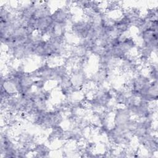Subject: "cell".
Here are the masks:
<instances>
[{
  "label": "cell",
  "instance_id": "9",
  "mask_svg": "<svg viewBox=\"0 0 158 158\" xmlns=\"http://www.w3.org/2000/svg\"><path fill=\"white\" fill-rule=\"evenodd\" d=\"M157 63L151 64L149 65V77L151 81H157Z\"/></svg>",
  "mask_w": 158,
  "mask_h": 158
},
{
  "label": "cell",
  "instance_id": "5",
  "mask_svg": "<svg viewBox=\"0 0 158 158\" xmlns=\"http://www.w3.org/2000/svg\"><path fill=\"white\" fill-rule=\"evenodd\" d=\"M51 17L55 23L66 25L73 19L72 14L70 12L69 7L67 5L56 9L52 12Z\"/></svg>",
  "mask_w": 158,
  "mask_h": 158
},
{
  "label": "cell",
  "instance_id": "7",
  "mask_svg": "<svg viewBox=\"0 0 158 158\" xmlns=\"http://www.w3.org/2000/svg\"><path fill=\"white\" fill-rule=\"evenodd\" d=\"M31 152L35 154V157H44L49 156L50 149L45 144L38 143L34 144Z\"/></svg>",
  "mask_w": 158,
  "mask_h": 158
},
{
  "label": "cell",
  "instance_id": "4",
  "mask_svg": "<svg viewBox=\"0 0 158 158\" xmlns=\"http://www.w3.org/2000/svg\"><path fill=\"white\" fill-rule=\"evenodd\" d=\"M132 118V115L130 110L126 107H120L116 108L114 111L113 118L114 126L123 128L127 122Z\"/></svg>",
  "mask_w": 158,
  "mask_h": 158
},
{
  "label": "cell",
  "instance_id": "10",
  "mask_svg": "<svg viewBox=\"0 0 158 158\" xmlns=\"http://www.w3.org/2000/svg\"><path fill=\"white\" fill-rule=\"evenodd\" d=\"M119 4H120V2H117V1L109 2L108 4H107L106 6V11L107 12H110L117 9L120 6Z\"/></svg>",
  "mask_w": 158,
  "mask_h": 158
},
{
  "label": "cell",
  "instance_id": "3",
  "mask_svg": "<svg viewBox=\"0 0 158 158\" xmlns=\"http://www.w3.org/2000/svg\"><path fill=\"white\" fill-rule=\"evenodd\" d=\"M69 77L72 85L77 91H79L88 80V77L83 67L79 66L74 68L71 71L69 74Z\"/></svg>",
  "mask_w": 158,
  "mask_h": 158
},
{
  "label": "cell",
  "instance_id": "8",
  "mask_svg": "<svg viewBox=\"0 0 158 158\" xmlns=\"http://www.w3.org/2000/svg\"><path fill=\"white\" fill-rule=\"evenodd\" d=\"M51 131L48 136V140L49 141H52L56 139H60L64 138V132L65 130L63 129V128L60 125L56 126L53 128H52Z\"/></svg>",
  "mask_w": 158,
  "mask_h": 158
},
{
  "label": "cell",
  "instance_id": "2",
  "mask_svg": "<svg viewBox=\"0 0 158 158\" xmlns=\"http://www.w3.org/2000/svg\"><path fill=\"white\" fill-rule=\"evenodd\" d=\"M141 38V48H147L157 54V31H154L151 29L142 32L139 35Z\"/></svg>",
  "mask_w": 158,
  "mask_h": 158
},
{
  "label": "cell",
  "instance_id": "6",
  "mask_svg": "<svg viewBox=\"0 0 158 158\" xmlns=\"http://www.w3.org/2000/svg\"><path fill=\"white\" fill-rule=\"evenodd\" d=\"M110 72L99 69L91 76L90 81L97 87L104 85V83L109 79L110 77Z\"/></svg>",
  "mask_w": 158,
  "mask_h": 158
},
{
  "label": "cell",
  "instance_id": "1",
  "mask_svg": "<svg viewBox=\"0 0 158 158\" xmlns=\"http://www.w3.org/2000/svg\"><path fill=\"white\" fill-rule=\"evenodd\" d=\"M92 28L93 25L89 21L86 19H80L72 22L71 31L75 37L81 40L89 38Z\"/></svg>",
  "mask_w": 158,
  "mask_h": 158
},
{
  "label": "cell",
  "instance_id": "11",
  "mask_svg": "<svg viewBox=\"0 0 158 158\" xmlns=\"http://www.w3.org/2000/svg\"><path fill=\"white\" fill-rule=\"evenodd\" d=\"M46 82L41 79H35L33 83V87L36 88V89H44L45 83Z\"/></svg>",
  "mask_w": 158,
  "mask_h": 158
}]
</instances>
